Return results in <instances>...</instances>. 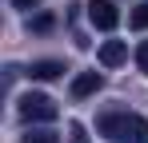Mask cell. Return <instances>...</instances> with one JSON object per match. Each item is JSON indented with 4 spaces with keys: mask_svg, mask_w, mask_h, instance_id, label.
I'll list each match as a JSON object with an SVG mask.
<instances>
[{
    "mask_svg": "<svg viewBox=\"0 0 148 143\" xmlns=\"http://www.w3.org/2000/svg\"><path fill=\"white\" fill-rule=\"evenodd\" d=\"M24 143H60V135L48 131V127H32V131L24 135Z\"/></svg>",
    "mask_w": 148,
    "mask_h": 143,
    "instance_id": "52a82bcc",
    "label": "cell"
},
{
    "mask_svg": "<svg viewBox=\"0 0 148 143\" xmlns=\"http://www.w3.org/2000/svg\"><path fill=\"white\" fill-rule=\"evenodd\" d=\"M12 4H16V8H36L40 0H12Z\"/></svg>",
    "mask_w": 148,
    "mask_h": 143,
    "instance_id": "7c38bea8",
    "label": "cell"
},
{
    "mask_svg": "<svg viewBox=\"0 0 148 143\" xmlns=\"http://www.w3.org/2000/svg\"><path fill=\"white\" fill-rule=\"evenodd\" d=\"M124 60H128V44H124V40H104V44H100V64H104V68H116Z\"/></svg>",
    "mask_w": 148,
    "mask_h": 143,
    "instance_id": "5b68a950",
    "label": "cell"
},
{
    "mask_svg": "<svg viewBox=\"0 0 148 143\" xmlns=\"http://www.w3.org/2000/svg\"><path fill=\"white\" fill-rule=\"evenodd\" d=\"M128 24H132L136 32H144V28H148V0L140 4V8H132V16H128Z\"/></svg>",
    "mask_w": 148,
    "mask_h": 143,
    "instance_id": "ba28073f",
    "label": "cell"
},
{
    "mask_svg": "<svg viewBox=\"0 0 148 143\" xmlns=\"http://www.w3.org/2000/svg\"><path fill=\"white\" fill-rule=\"evenodd\" d=\"M104 88V76L100 72H80L72 80V99H84V95H96Z\"/></svg>",
    "mask_w": 148,
    "mask_h": 143,
    "instance_id": "277c9868",
    "label": "cell"
},
{
    "mask_svg": "<svg viewBox=\"0 0 148 143\" xmlns=\"http://www.w3.org/2000/svg\"><path fill=\"white\" fill-rule=\"evenodd\" d=\"M100 135H108V143H148V119L136 111H108L100 115Z\"/></svg>",
    "mask_w": 148,
    "mask_h": 143,
    "instance_id": "6da1fadb",
    "label": "cell"
},
{
    "mask_svg": "<svg viewBox=\"0 0 148 143\" xmlns=\"http://www.w3.org/2000/svg\"><path fill=\"white\" fill-rule=\"evenodd\" d=\"M28 76H32V80H60V76H64V64H60V60H36V64L28 68Z\"/></svg>",
    "mask_w": 148,
    "mask_h": 143,
    "instance_id": "8992f818",
    "label": "cell"
},
{
    "mask_svg": "<svg viewBox=\"0 0 148 143\" xmlns=\"http://www.w3.org/2000/svg\"><path fill=\"white\" fill-rule=\"evenodd\" d=\"M72 143H88V139H84V127H80V123H72Z\"/></svg>",
    "mask_w": 148,
    "mask_h": 143,
    "instance_id": "8fae6325",
    "label": "cell"
},
{
    "mask_svg": "<svg viewBox=\"0 0 148 143\" xmlns=\"http://www.w3.org/2000/svg\"><path fill=\"white\" fill-rule=\"evenodd\" d=\"M136 64H140V72L148 76V40H144L140 48H136Z\"/></svg>",
    "mask_w": 148,
    "mask_h": 143,
    "instance_id": "9c48e42d",
    "label": "cell"
},
{
    "mask_svg": "<svg viewBox=\"0 0 148 143\" xmlns=\"http://www.w3.org/2000/svg\"><path fill=\"white\" fill-rule=\"evenodd\" d=\"M88 20L96 24L100 32H112V28L120 24V12H116L112 0H92V4H88Z\"/></svg>",
    "mask_w": 148,
    "mask_h": 143,
    "instance_id": "3957f363",
    "label": "cell"
},
{
    "mask_svg": "<svg viewBox=\"0 0 148 143\" xmlns=\"http://www.w3.org/2000/svg\"><path fill=\"white\" fill-rule=\"evenodd\" d=\"M56 115H60V107H56L44 92H28L24 99H20V119H28V123H52Z\"/></svg>",
    "mask_w": 148,
    "mask_h": 143,
    "instance_id": "7a4b0ae2",
    "label": "cell"
},
{
    "mask_svg": "<svg viewBox=\"0 0 148 143\" xmlns=\"http://www.w3.org/2000/svg\"><path fill=\"white\" fill-rule=\"evenodd\" d=\"M32 32H52V16H36L32 20Z\"/></svg>",
    "mask_w": 148,
    "mask_h": 143,
    "instance_id": "30bf717a",
    "label": "cell"
}]
</instances>
